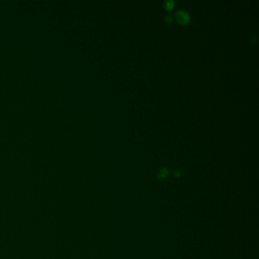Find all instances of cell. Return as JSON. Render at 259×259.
I'll return each mask as SVG.
<instances>
[{
    "label": "cell",
    "mask_w": 259,
    "mask_h": 259,
    "mask_svg": "<svg viewBox=\"0 0 259 259\" xmlns=\"http://www.w3.org/2000/svg\"><path fill=\"white\" fill-rule=\"evenodd\" d=\"M176 20L181 24H186L189 22L190 18L188 14L184 11H179L175 14Z\"/></svg>",
    "instance_id": "1"
},
{
    "label": "cell",
    "mask_w": 259,
    "mask_h": 259,
    "mask_svg": "<svg viewBox=\"0 0 259 259\" xmlns=\"http://www.w3.org/2000/svg\"><path fill=\"white\" fill-rule=\"evenodd\" d=\"M173 6H174V2H173V1H167L164 5L165 8H166V9H168V10H171L173 8Z\"/></svg>",
    "instance_id": "2"
},
{
    "label": "cell",
    "mask_w": 259,
    "mask_h": 259,
    "mask_svg": "<svg viewBox=\"0 0 259 259\" xmlns=\"http://www.w3.org/2000/svg\"><path fill=\"white\" fill-rule=\"evenodd\" d=\"M165 20H166V23H168V24H170V23L171 22V21H172L171 16H170V15L166 16V18H165Z\"/></svg>",
    "instance_id": "3"
}]
</instances>
